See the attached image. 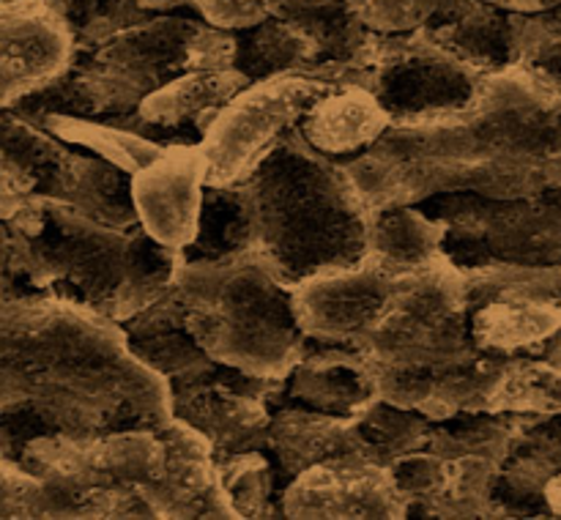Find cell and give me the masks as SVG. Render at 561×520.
<instances>
[{
    "label": "cell",
    "mask_w": 561,
    "mask_h": 520,
    "mask_svg": "<svg viewBox=\"0 0 561 520\" xmlns=\"http://www.w3.org/2000/svg\"><path fill=\"white\" fill-rule=\"evenodd\" d=\"M206 178V159L201 148H170L140 167L131 197L148 230V239L168 250L192 244L201 222V181Z\"/></svg>",
    "instance_id": "obj_7"
},
{
    "label": "cell",
    "mask_w": 561,
    "mask_h": 520,
    "mask_svg": "<svg viewBox=\"0 0 561 520\" xmlns=\"http://www.w3.org/2000/svg\"><path fill=\"white\" fill-rule=\"evenodd\" d=\"M480 80L458 60L436 55H411L381 71L378 102L389 118L433 124L453 120L477 102Z\"/></svg>",
    "instance_id": "obj_8"
},
{
    "label": "cell",
    "mask_w": 561,
    "mask_h": 520,
    "mask_svg": "<svg viewBox=\"0 0 561 520\" xmlns=\"http://www.w3.org/2000/svg\"><path fill=\"white\" fill-rule=\"evenodd\" d=\"M82 153L20 109H0V219L36 200L66 203Z\"/></svg>",
    "instance_id": "obj_5"
},
{
    "label": "cell",
    "mask_w": 561,
    "mask_h": 520,
    "mask_svg": "<svg viewBox=\"0 0 561 520\" xmlns=\"http://www.w3.org/2000/svg\"><path fill=\"white\" fill-rule=\"evenodd\" d=\"M71 58L75 42L47 5L38 0L0 5V109L42 91Z\"/></svg>",
    "instance_id": "obj_6"
},
{
    "label": "cell",
    "mask_w": 561,
    "mask_h": 520,
    "mask_svg": "<svg viewBox=\"0 0 561 520\" xmlns=\"http://www.w3.org/2000/svg\"><path fill=\"white\" fill-rule=\"evenodd\" d=\"M318 157L277 146L244 184L257 252L288 285L343 271L370 255L359 189Z\"/></svg>",
    "instance_id": "obj_2"
},
{
    "label": "cell",
    "mask_w": 561,
    "mask_h": 520,
    "mask_svg": "<svg viewBox=\"0 0 561 520\" xmlns=\"http://www.w3.org/2000/svg\"><path fill=\"white\" fill-rule=\"evenodd\" d=\"M257 252L222 263H190L181 299L201 348L252 378H279L301 354L296 296Z\"/></svg>",
    "instance_id": "obj_3"
},
{
    "label": "cell",
    "mask_w": 561,
    "mask_h": 520,
    "mask_svg": "<svg viewBox=\"0 0 561 520\" xmlns=\"http://www.w3.org/2000/svg\"><path fill=\"white\" fill-rule=\"evenodd\" d=\"M11 3H27V0H0V5H11Z\"/></svg>",
    "instance_id": "obj_12"
},
{
    "label": "cell",
    "mask_w": 561,
    "mask_h": 520,
    "mask_svg": "<svg viewBox=\"0 0 561 520\" xmlns=\"http://www.w3.org/2000/svg\"><path fill=\"white\" fill-rule=\"evenodd\" d=\"M327 91L312 77H268L250 91H239L214 118L201 153L206 181L214 186L239 184L268 151L277 148L283 131L305 118L316 99Z\"/></svg>",
    "instance_id": "obj_4"
},
{
    "label": "cell",
    "mask_w": 561,
    "mask_h": 520,
    "mask_svg": "<svg viewBox=\"0 0 561 520\" xmlns=\"http://www.w3.org/2000/svg\"><path fill=\"white\" fill-rule=\"evenodd\" d=\"M0 518H49V498L42 476L25 463L0 454Z\"/></svg>",
    "instance_id": "obj_10"
},
{
    "label": "cell",
    "mask_w": 561,
    "mask_h": 520,
    "mask_svg": "<svg viewBox=\"0 0 561 520\" xmlns=\"http://www.w3.org/2000/svg\"><path fill=\"white\" fill-rule=\"evenodd\" d=\"M546 504L551 507L553 515H561V474L553 476L546 485Z\"/></svg>",
    "instance_id": "obj_11"
},
{
    "label": "cell",
    "mask_w": 561,
    "mask_h": 520,
    "mask_svg": "<svg viewBox=\"0 0 561 520\" xmlns=\"http://www.w3.org/2000/svg\"><path fill=\"white\" fill-rule=\"evenodd\" d=\"M118 334L99 312L53 296H0V454L44 436L99 438L124 425Z\"/></svg>",
    "instance_id": "obj_1"
},
{
    "label": "cell",
    "mask_w": 561,
    "mask_h": 520,
    "mask_svg": "<svg viewBox=\"0 0 561 520\" xmlns=\"http://www.w3.org/2000/svg\"><path fill=\"white\" fill-rule=\"evenodd\" d=\"M389 120L376 93L365 88H327L301 118V137L321 157H345L376 142Z\"/></svg>",
    "instance_id": "obj_9"
}]
</instances>
